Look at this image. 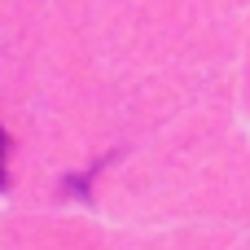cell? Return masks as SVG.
I'll return each instance as SVG.
<instances>
[{
  "label": "cell",
  "mask_w": 250,
  "mask_h": 250,
  "mask_svg": "<svg viewBox=\"0 0 250 250\" xmlns=\"http://www.w3.org/2000/svg\"><path fill=\"white\" fill-rule=\"evenodd\" d=\"M4 145H9V136H4V127H0V193L9 189V171H4Z\"/></svg>",
  "instance_id": "obj_1"
}]
</instances>
